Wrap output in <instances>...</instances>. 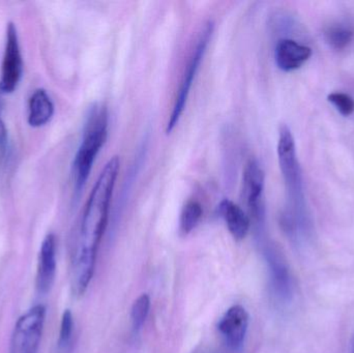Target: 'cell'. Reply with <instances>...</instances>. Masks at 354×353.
Listing matches in <instances>:
<instances>
[{
	"label": "cell",
	"mask_w": 354,
	"mask_h": 353,
	"mask_svg": "<svg viewBox=\"0 0 354 353\" xmlns=\"http://www.w3.org/2000/svg\"><path fill=\"white\" fill-rule=\"evenodd\" d=\"M151 310V298L149 294H143L139 296L131 309V321H132L133 330L139 332L142 329L143 325L149 317Z\"/></svg>",
	"instance_id": "2e32d148"
},
{
	"label": "cell",
	"mask_w": 354,
	"mask_h": 353,
	"mask_svg": "<svg viewBox=\"0 0 354 353\" xmlns=\"http://www.w3.org/2000/svg\"><path fill=\"white\" fill-rule=\"evenodd\" d=\"M218 213L235 240H241L248 236L251 228V220L241 207L229 199H224L218 205Z\"/></svg>",
	"instance_id": "7c38bea8"
},
{
	"label": "cell",
	"mask_w": 354,
	"mask_h": 353,
	"mask_svg": "<svg viewBox=\"0 0 354 353\" xmlns=\"http://www.w3.org/2000/svg\"><path fill=\"white\" fill-rule=\"evenodd\" d=\"M108 122L107 107L103 104H95L87 114L82 140L73 162V180L76 193H80L84 188L93 163L107 140Z\"/></svg>",
	"instance_id": "3957f363"
},
{
	"label": "cell",
	"mask_w": 354,
	"mask_h": 353,
	"mask_svg": "<svg viewBox=\"0 0 354 353\" xmlns=\"http://www.w3.org/2000/svg\"><path fill=\"white\" fill-rule=\"evenodd\" d=\"M46 308L37 305L17 321L10 339V353H37L45 325Z\"/></svg>",
	"instance_id": "8992f818"
},
{
	"label": "cell",
	"mask_w": 354,
	"mask_h": 353,
	"mask_svg": "<svg viewBox=\"0 0 354 353\" xmlns=\"http://www.w3.org/2000/svg\"><path fill=\"white\" fill-rule=\"evenodd\" d=\"M54 114V105L45 89H37L29 99L28 124L33 128L45 126Z\"/></svg>",
	"instance_id": "4fadbf2b"
},
{
	"label": "cell",
	"mask_w": 354,
	"mask_h": 353,
	"mask_svg": "<svg viewBox=\"0 0 354 353\" xmlns=\"http://www.w3.org/2000/svg\"><path fill=\"white\" fill-rule=\"evenodd\" d=\"M56 275V238L48 234L41 242L37 263V288L39 294L50 292Z\"/></svg>",
	"instance_id": "8fae6325"
},
{
	"label": "cell",
	"mask_w": 354,
	"mask_h": 353,
	"mask_svg": "<svg viewBox=\"0 0 354 353\" xmlns=\"http://www.w3.org/2000/svg\"><path fill=\"white\" fill-rule=\"evenodd\" d=\"M259 244L268 265L270 287L274 296L280 302H289L293 296V283L286 259L280 249L268 238L260 240Z\"/></svg>",
	"instance_id": "52a82bcc"
},
{
	"label": "cell",
	"mask_w": 354,
	"mask_h": 353,
	"mask_svg": "<svg viewBox=\"0 0 354 353\" xmlns=\"http://www.w3.org/2000/svg\"><path fill=\"white\" fill-rule=\"evenodd\" d=\"M74 317L70 310H66L62 314L60 323L59 337H58V350L62 352L70 350L74 335Z\"/></svg>",
	"instance_id": "e0dca14e"
},
{
	"label": "cell",
	"mask_w": 354,
	"mask_h": 353,
	"mask_svg": "<svg viewBox=\"0 0 354 353\" xmlns=\"http://www.w3.org/2000/svg\"><path fill=\"white\" fill-rule=\"evenodd\" d=\"M326 43L336 50H343L351 43L354 37V30L351 26L338 24L328 27L324 33Z\"/></svg>",
	"instance_id": "9a60e30c"
},
{
	"label": "cell",
	"mask_w": 354,
	"mask_h": 353,
	"mask_svg": "<svg viewBox=\"0 0 354 353\" xmlns=\"http://www.w3.org/2000/svg\"><path fill=\"white\" fill-rule=\"evenodd\" d=\"M311 55V48L301 45L292 39H280L274 48L277 66L283 72L299 70L309 60Z\"/></svg>",
	"instance_id": "30bf717a"
},
{
	"label": "cell",
	"mask_w": 354,
	"mask_h": 353,
	"mask_svg": "<svg viewBox=\"0 0 354 353\" xmlns=\"http://www.w3.org/2000/svg\"><path fill=\"white\" fill-rule=\"evenodd\" d=\"M249 327V313L243 306L231 307L218 323V329L225 342L232 350H239L245 343Z\"/></svg>",
	"instance_id": "9c48e42d"
},
{
	"label": "cell",
	"mask_w": 354,
	"mask_h": 353,
	"mask_svg": "<svg viewBox=\"0 0 354 353\" xmlns=\"http://www.w3.org/2000/svg\"><path fill=\"white\" fill-rule=\"evenodd\" d=\"M266 174L257 160L251 159L243 170V198L253 222L256 236L266 233V203H264Z\"/></svg>",
	"instance_id": "5b68a950"
},
{
	"label": "cell",
	"mask_w": 354,
	"mask_h": 353,
	"mask_svg": "<svg viewBox=\"0 0 354 353\" xmlns=\"http://www.w3.org/2000/svg\"><path fill=\"white\" fill-rule=\"evenodd\" d=\"M277 151L288 198V207L282 216L281 223L288 236L297 240L308 233L309 218L306 207L303 173L297 159L295 137L286 124H282L279 130Z\"/></svg>",
	"instance_id": "7a4b0ae2"
},
{
	"label": "cell",
	"mask_w": 354,
	"mask_h": 353,
	"mask_svg": "<svg viewBox=\"0 0 354 353\" xmlns=\"http://www.w3.org/2000/svg\"><path fill=\"white\" fill-rule=\"evenodd\" d=\"M23 73V59L19 44L18 31L14 23L6 27V46L0 76V91L10 93L17 88Z\"/></svg>",
	"instance_id": "ba28073f"
},
{
	"label": "cell",
	"mask_w": 354,
	"mask_h": 353,
	"mask_svg": "<svg viewBox=\"0 0 354 353\" xmlns=\"http://www.w3.org/2000/svg\"><path fill=\"white\" fill-rule=\"evenodd\" d=\"M6 140H8V132L3 122L0 120V153H3L6 146Z\"/></svg>",
	"instance_id": "d6986e66"
},
{
	"label": "cell",
	"mask_w": 354,
	"mask_h": 353,
	"mask_svg": "<svg viewBox=\"0 0 354 353\" xmlns=\"http://www.w3.org/2000/svg\"><path fill=\"white\" fill-rule=\"evenodd\" d=\"M202 215H203V209L198 201L191 200L185 203L179 220L181 233L185 236L191 233L201 220Z\"/></svg>",
	"instance_id": "5bb4252c"
},
{
	"label": "cell",
	"mask_w": 354,
	"mask_h": 353,
	"mask_svg": "<svg viewBox=\"0 0 354 353\" xmlns=\"http://www.w3.org/2000/svg\"><path fill=\"white\" fill-rule=\"evenodd\" d=\"M120 169V158H111L102 170L85 205L71 267V283L76 296H83L93 280Z\"/></svg>",
	"instance_id": "6da1fadb"
},
{
	"label": "cell",
	"mask_w": 354,
	"mask_h": 353,
	"mask_svg": "<svg viewBox=\"0 0 354 353\" xmlns=\"http://www.w3.org/2000/svg\"><path fill=\"white\" fill-rule=\"evenodd\" d=\"M212 33H214V23L209 21L202 28L195 48L189 55L185 73L181 77L180 84H179L176 99H174V107H172L169 120H168L167 124H166V134L167 135L174 132V128L178 124L179 120H180L183 111H185L194 81L197 77L198 70H199L202 60H203L204 55H205L208 44L212 39Z\"/></svg>",
	"instance_id": "277c9868"
},
{
	"label": "cell",
	"mask_w": 354,
	"mask_h": 353,
	"mask_svg": "<svg viewBox=\"0 0 354 353\" xmlns=\"http://www.w3.org/2000/svg\"><path fill=\"white\" fill-rule=\"evenodd\" d=\"M328 102L343 116H349L354 112V99L348 93H332L328 95Z\"/></svg>",
	"instance_id": "ac0fdd59"
}]
</instances>
